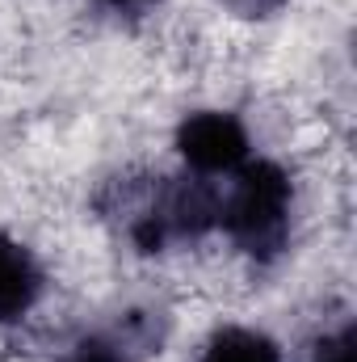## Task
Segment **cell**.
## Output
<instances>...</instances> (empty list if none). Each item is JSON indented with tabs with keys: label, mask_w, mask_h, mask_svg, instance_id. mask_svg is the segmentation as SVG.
Instances as JSON below:
<instances>
[{
	"label": "cell",
	"mask_w": 357,
	"mask_h": 362,
	"mask_svg": "<svg viewBox=\"0 0 357 362\" xmlns=\"http://www.w3.org/2000/svg\"><path fill=\"white\" fill-rule=\"evenodd\" d=\"M169 152L177 169L198 181H223L257 156L253 122L227 105H198L181 114L169 131Z\"/></svg>",
	"instance_id": "6da1fadb"
},
{
	"label": "cell",
	"mask_w": 357,
	"mask_h": 362,
	"mask_svg": "<svg viewBox=\"0 0 357 362\" xmlns=\"http://www.w3.org/2000/svg\"><path fill=\"white\" fill-rule=\"evenodd\" d=\"M51 295L55 278L47 253L13 228H0V333L34 329Z\"/></svg>",
	"instance_id": "7a4b0ae2"
},
{
	"label": "cell",
	"mask_w": 357,
	"mask_h": 362,
	"mask_svg": "<svg viewBox=\"0 0 357 362\" xmlns=\"http://www.w3.org/2000/svg\"><path fill=\"white\" fill-rule=\"evenodd\" d=\"M303 362H353V325L349 316H341L337 325L324 320V329H315L311 350Z\"/></svg>",
	"instance_id": "277c9868"
},
{
	"label": "cell",
	"mask_w": 357,
	"mask_h": 362,
	"mask_svg": "<svg viewBox=\"0 0 357 362\" xmlns=\"http://www.w3.org/2000/svg\"><path fill=\"white\" fill-rule=\"evenodd\" d=\"M219 17L236 21V25H257V21H269L277 17L290 0H210Z\"/></svg>",
	"instance_id": "5b68a950"
},
{
	"label": "cell",
	"mask_w": 357,
	"mask_h": 362,
	"mask_svg": "<svg viewBox=\"0 0 357 362\" xmlns=\"http://www.w3.org/2000/svg\"><path fill=\"white\" fill-rule=\"evenodd\" d=\"M189 362H286V346L257 325H240V320H219L206 329L202 341H193Z\"/></svg>",
	"instance_id": "3957f363"
}]
</instances>
